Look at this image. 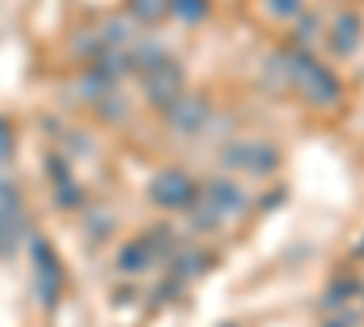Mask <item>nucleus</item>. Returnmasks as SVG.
<instances>
[{"label":"nucleus","instance_id":"obj_7","mask_svg":"<svg viewBox=\"0 0 364 327\" xmlns=\"http://www.w3.org/2000/svg\"><path fill=\"white\" fill-rule=\"evenodd\" d=\"M146 262H149L146 244H128L124 251L117 255V265H120L124 273H142V270H146Z\"/></svg>","mask_w":364,"mask_h":327},{"label":"nucleus","instance_id":"obj_1","mask_svg":"<svg viewBox=\"0 0 364 327\" xmlns=\"http://www.w3.org/2000/svg\"><path fill=\"white\" fill-rule=\"evenodd\" d=\"M149 196H154L161 207H186L193 200V182L186 174H178V171H164V174L154 178Z\"/></svg>","mask_w":364,"mask_h":327},{"label":"nucleus","instance_id":"obj_2","mask_svg":"<svg viewBox=\"0 0 364 327\" xmlns=\"http://www.w3.org/2000/svg\"><path fill=\"white\" fill-rule=\"evenodd\" d=\"M178 84H182V73L171 62H157V66H149V73H146V92H149V99H154L157 106H171L178 99Z\"/></svg>","mask_w":364,"mask_h":327},{"label":"nucleus","instance_id":"obj_10","mask_svg":"<svg viewBox=\"0 0 364 327\" xmlns=\"http://www.w3.org/2000/svg\"><path fill=\"white\" fill-rule=\"evenodd\" d=\"M295 8H299V0H269L273 15H295Z\"/></svg>","mask_w":364,"mask_h":327},{"label":"nucleus","instance_id":"obj_3","mask_svg":"<svg viewBox=\"0 0 364 327\" xmlns=\"http://www.w3.org/2000/svg\"><path fill=\"white\" fill-rule=\"evenodd\" d=\"M226 164L230 167H248L255 174L277 167V153L269 150V145H259V142H240V145H230L226 150Z\"/></svg>","mask_w":364,"mask_h":327},{"label":"nucleus","instance_id":"obj_4","mask_svg":"<svg viewBox=\"0 0 364 327\" xmlns=\"http://www.w3.org/2000/svg\"><path fill=\"white\" fill-rule=\"evenodd\" d=\"M33 262H37V291H41V299L44 306H55V294H58V262L51 258V251L33 240Z\"/></svg>","mask_w":364,"mask_h":327},{"label":"nucleus","instance_id":"obj_9","mask_svg":"<svg viewBox=\"0 0 364 327\" xmlns=\"http://www.w3.org/2000/svg\"><path fill=\"white\" fill-rule=\"evenodd\" d=\"M132 8H135V15H142V18H157V15L164 11V0H132Z\"/></svg>","mask_w":364,"mask_h":327},{"label":"nucleus","instance_id":"obj_8","mask_svg":"<svg viewBox=\"0 0 364 327\" xmlns=\"http://www.w3.org/2000/svg\"><path fill=\"white\" fill-rule=\"evenodd\" d=\"M171 11L182 22H200L208 15V0H171Z\"/></svg>","mask_w":364,"mask_h":327},{"label":"nucleus","instance_id":"obj_6","mask_svg":"<svg viewBox=\"0 0 364 327\" xmlns=\"http://www.w3.org/2000/svg\"><path fill=\"white\" fill-rule=\"evenodd\" d=\"M208 204H211V211H215V215H240L248 200H245V193H240L237 186H230V182H211Z\"/></svg>","mask_w":364,"mask_h":327},{"label":"nucleus","instance_id":"obj_5","mask_svg":"<svg viewBox=\"0 0 364 327\" xmlns=\"http://www.w3.org/2000/svg\"><path fill=\"white\" fill-rule=\"evenodd\" d=\"M204 116H208V109H204L200 99H175V102H171V124H175L182 135H193V131L204 124Z\"/></svg>","mask_w":364,"mask_h":327}]
</instances>
